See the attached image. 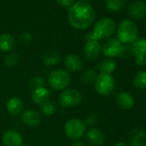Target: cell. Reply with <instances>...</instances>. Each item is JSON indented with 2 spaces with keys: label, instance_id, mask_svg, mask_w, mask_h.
Returning <instances> with one entry per match:
<instances>
[{
  "label": "cell",
  "instance_id": "52a82bcc",
  "mask_svg": "<svg viewBox=\"0 0 146 146\" xmlns=\"http://www.w3.org/2000/svg\"><path fill=\"white\" fill-rule=\"evenodd\" d=\"M82 99L81 93L75 89H67L64 90L59 96L60 104L64 108L78 106L82 102Z\"/></svg>",
  "mask_w": 146,
  "mask_h": 146
},
{
  "label": "cell",
  "instance_id": "d6a6232c",
  "mask_svg": "<svg viewBox=\"0 0 146 146\" xmlns=\"http://www.w3.org/2000/svg\"><path fill=\"white\" fill-rule=\"evenodd\" d=\"M72 146H84V143H82V142L77 141V142H75L74 143L72 144Z\"/></svg>",
  "mask_w": 146,
  "mask_h": 146
},
{
  "label": "cell",
  "instance_id": "1f68e13d",
  "mask_svg": "<svg viewBox=\"0 0 146 146\" xmlns=\"http://www.w3.org/2000/svg\"><path fill=\"white\" fill-rule=\"evenodd\" d=\"M97 121H98L97 116H96V114H90V115L86 119L84 124H85V125H91V126H93V125H96V124L97 123Z\"/></svg>",
  "mask_w": 146,
  "mask_h": 146
},
{
  "label": "cell",
  "instance_id": "ffe728a7",
  "mask_svg": "<svg viewBox=\"0 0 146 146\" xmlns=\"http://www.w3.org/2000/svg\"><path fill=\"white\" fill-rule=\"evenodd\" d=\"M16 47V40L10 34H2L0 35V50L3 52H11Z\"/></svg>",
  "mask_w": 146,
  "mask_h": 146
},
{
  "label": "cell",
  "instance_id": "7c38bea8",
  "mask_svg": "<svg viewBox=\"0 0 146 146\" xmlns=\"http://www.w3.org/2000/svg\"><path fill=\"white\" fill-rule=\"evenodd\" d=\"M64 66L71 72H78L83 69V61L81 58L75 53L67 54L64 58Z\"/></svg>",
  "mask_w": 146,
  "mask_h": 146
},
{
  "label": "cell",
  "instance_id": "ac0fdd59",
  "mask_svg": "<svg viewBox=\"0 0 146 146\" xmlns=\"http://www.w3.org/2000/svg\"><path fill=\"white\" fill-rule=\"evenodd\" d=\"M50 96H51L50 91L46 88L41 87L35 90H33L32 101L37 105H41L44 102H46V101H48Z\"/></svg>",
  "mask_w": 146,
  "mask_h": 146
},
{
  "label": "cell",
  "instance_id": "5bb4252c",
  "mask_svg": "<svg viewBox=\"0 0 146 146\" xmlns=\"http://www.w3.org/2000/svg\"><path fill=\"white\" fill-rule=\"evenodd\" d=\"M115 102L119 108L123 110L131 109L134 106V99L132 96L127 92H119L115 96Z\"/></svg>",
  "mask_w": 146,
  "mask_h": 146
},
{
  "label": "cell",
  "instance_id": "2e32d148",
  "mask_svg": "<svg viewBox=\"0 0 146 146\" xmlns=\"http://www.w3.org/2000/svg\"><path fill=\"white\" fill-rule=\"evenodd\" d=\"M131 49L133 56L136 58H146V39L137 38L132 44Z\"/></svg>",
  "mask_w": 146,
  "mask_h": 146
},
{
  "label": "cell",
  "instance_id": "9a60e30c",
  "mask_svg": "<svg viewBox=\"0 0 146 146\" xmlns=\"http://www.w3.org/2000/svg\"><path fill=\"white\" fill-rule=\"evenodd\" d=\"M22 120L25 125L31 126V127H35L40 124L41 118L38 112L35 111L33 109H29V110H26L23 113Z\"/></svg>",
  "mask_w": 146,
  "mask_h": 146
},
{
  "label": "cell",
  "instance_id": "6da1fadb",
  "mask_svg": "<svg viewBox=\"0 0 146 146\" xmlns=\"http://www.w3.org/2000/svg\"><path fill=\"white\" fill-rule=\"evenodd\" d=\"M67 17L71 27L82 30L89 28L94 23L96 11L89 3L78 1L69 9Z\"/></svg>",
  "mask_w": 146,
  "mask_h": 146
},
{
  "label": "cell",
  "instance_id": "5b68a950",
  "mask_svg": "<svg viewBox=\"0 0 146 146\" xmlns=\"http://www.w3.org/2000/svg\"><path fill=\"white\" fill-rule=\"evenodd\" d=\"M95 90L102 96H108L115 89V81L112 75L100 73L94 83Z\"/></svg>",
  "mask_w": 146,
  "mask_h": 146
},
{
  "label": "cell",
  "instance_id": "4316f807",
  "mask_svg": "<svg viewBox=\"0 0 146 146\" xmlns=\"http://www.w3.org/2000/svg\"><path fill=\"white\" fill-rule=\"evenodd\" d=\"M105 5L107 9L112 12H119L123 9V5L118 1V0H106Z\"/></svg>",
  "mask_w": 146,
  "mask_h": 146
},
{
  "label": "cell",
  "instance_id": "4fadbf2b",
  "mask_svg": "<svg viewBox=\"0 0 146 146\" xmlns=\"http://www.w3.org/2000/svg\"><path fill=\"white\" fill-rule=\"evenodd\" d=\"M2 140L5 146H22L23 143V136L15 130L7 131L4 134Z\"/></svg>",
  "mask_w": 146,
  "mask_h": 146
},
{
  "label": "cell",
  "instance_id": "8d00e7d4",
  "mask_svg": "<svg viewBox=\"0 0 146 146\" xmlns=\"http://www.w3.org/2000/svg\"><path fill=\"white\" fill-rule=\"evenodd\" d=\"M145 27H146V18H145Z\"/></svg>",
  "mask_w": 146,
  "mask_h": 146
},
{
  "label": "cell",
  "instance_id": "603a6c76",
  "mask_svg": "<svg viewBox=\"0 0 146 146\" xmlns=\"http://www.w3.org/2000/svg\"><path fill=\"white\" fill-rule=\"evenodd\" d=\"M132 84L137 90H146V70L138 71L133 77Z\"/></svg>",
  "mask_w": 146,
  "mask_h": 146
},
{
  "label": "cell",
  "instance_id": "e0dca14e",
  "mask_svg": "<svg viewBox=\"0 0 146 146\" xmlns=\"http://www.w3.org/2000/svg\"><path fill=\"white\" fill-rule=\"evenodd\" d=\"M87 137L90 143L95 146L102 145L105 141V135L103 131L98 128H92L87 133Z\"/></svg>",
  "mask_w": 146,
  "mask_h": 146
},
{
  "label": "cell",
  "instance_id": "30bf717a",
  "mask_svg": "<svg viewBox=\"0 0 146 146\" xmlns=\"http://www.w3.org/2000/svg\"><path fill=\"white\" fill-rule=\"evenodd\" d=\"M84 52L88 60L94 61L99 58L102 52V46L97 40H89L84 46Z\"/></svg>",
  "mask_w": 146,
  "mask_h": 146
},
{
  "label": "cell",
  "instance_id": "74e56055",
  "mask_svg": "<svg viewBox=\"0 0 146 146\" xmlns=\"http://www.w3.org/2000/svg\"><path fill=\"white\" fill-rule=\"evenodd\" d=\"M144 1H145V2H146V0H144Z\"/></svg>",
  "mask_w": 146,
  "mask_h": 146
},
{
  "label": "cell",
  "instance_id": "f546056e",
  "mask_svg": "<svg viewBox=\"0 0 146 146\" xmlns=\"http://www.w3.org/2000/svg\"><path fill=\"white\" fill-rule=\"evenodd\" d=\"M20 40H21V41L23 44H26L27 45V44H29L32 41L33 36H32V35L29 32H25V33H23V34L21 35Z\"/></svg>",
  "mask_w": 146,
  "mask_h": 146
},
{
  "label": "cell",
  "instance_id": "8992f818",
  "mask_svg": "<svg viewBox=\"0 0 146 146\" xmlns=\"http://www.w3.org/2000/svg\"><path fill=\"white\" fill-rule=\"evenodd\" d=\"M86 125L78 119H70L64 125V132L67 137L72 140H77L85 133Z\"/></svg>",
  "mask_w": 146,
  "mask_h": 146
},
{
  "label": "cell",
  "instance_id": "44dd1931",
  "mask_svg": "<svg viewBox=\"0 0 146 146\" xmlns=\"http://www.w3.org/2000/svg\"><path fill=\"white\" fill-rule=\"evenodd\" d=\"M116 62L113 58H107L97 64V69L103 74H112L116 69Z\"/></svg>",
  "mask_w": 146,
  "mask_h": 146
},
{
  "label": "cell",
  "instance_id": "d590c367",
  "mask_svg": "<svg viewBox=\"0 0 146 146\" xmlns=\"http://www.w3.org/2000/svg\"><path fill=\"white\" fill-rule=\"evenodd\" d=\"M79 1H83V2H87L88 3V1H90V0H79Z\"/></svg>",
  "mask_w": 146,
  "mask_h": 146
},
{
  "label": "cell",
  "instance_id": "9c48e42d",
  "mask_svg": "<svg viewBox=\"0 0 146 146\" xmlns=\"http://www.w3.org/2000/svg\"><path fill=\"white\" fill-rule=\"evenodd\" d=\"M127 14L134 20H141L146 17V4L143 1H134L127 7Z\"/></svg>",
  "mask_w": 146,
  "mask_h": 146
},
{
  "label": "cell",
  "instance_id": "836d02e7",
  "mask_svg": "<svg viewBox=\"0 0 146 146\" xmlns=\"http://www.w3.org/2000/svg\"><path fill=\"white\" fill-rule=\"evenodd\" d=\"M115 146H126V143L125 142H123V141H120V142H118L115 144Z\"/></svg>",
  "mask_w": 146,
  "mask_h": 146
},
{
  "label": "cell",
  "instance_id": "277c9868",
  "mask_svg": "<svg viewBox=\"0 0 146 146\" xmlns=\"http://www.w3.org/2000/svg\"><path fill=\"white\" fill-rule=\"evenodd\" d=\"M70 83V76L69 73L62 69L52 70L48 76V84L50 87L55 90H64Z\"/></svg>",
  "mask_w": 146,
  "mask_h": 146
},
{
  "label": "cell",
  "instance_id": "83f0119b",
  "mask_svg": "<svg viewBox=\"0 0 146 146\" xmlns=\"http://www.w3.org/2000/svg\"><path fill=\"white\" fill-rule=\"evenodd\" d=\"M19 60H20V58H19V55L17 53H11V54H9L8 56L5 57L4 62H5V64L6 66L13 67L18 64Z\"/></svg>",
  "mask_w": 146,
  "mask_h": 146
},
{
  "label": "cell",
  "instance_id": "484cf974",
  "mask_svg": "<svg viewBox=\"0 0 146 146\" xmlns=\"http://www.w3.org/2000/svg\"><path fill=\"white\" fill-rule=\"evenodd\" d=\"M44 84H45V79L40 76H35L30 79L29 83V87L30 90H35L39 88L44 87Z\"/></svg>",
  "mask_w": 146,
  "mask_h": 146
},
{
  "label": "cell",
  "instance_id": "e575fe53",
  "mask_svg": "<svg viewBox=\"0 0 146 146\" xmlns=\"http://www.w3.org/2000/svg\"><path fill=\"white\" fill-rule=\"evenodd\" d=\"M118 1L123 5V6H125L127 3H128V1H129V0H118Z\"/></svg>",
  "mask_w": 146,
  "mask_h": 146
},
{
  "label": "cell",
  "instance_id": "f1b7e54d",
  "mask_svg": "<svg viewBox=\"0 0 146 146\" xmlns=\"http://www.w3.org/2000/svg\"><path fill=\"white\" fill-rule=\"evenodd\" d=\"M132 56H133V52H132L131 46L123 44L120 52L118 57H119L120 58H123V59H128V58H131Z\"/></svg>",
  "mask_w": 146,
  "mask_h": 146
},
{
  "label": "cell",
  "instance_id": "d6986e66",
  "mask_svg": "<svg viewBox=\"0 0 146 146\" xmlns=\"http://www.w3.org/2000/svg\"><path fill=\"white\" fill-rule=\"evenodd\" d=\"M7 111L12 115H18L23 109V103L18 97H11L6 103Z\"/></svg>",
  "mask_w": 146,
  "mask_h": 146
},
{
  "label": "cell",
  "instance_id": "8fae6325",
  "mask_svg": "<svg viewBox=\"0 0 146 146\" xmlns=\"http://www.w3.org/2000/svg\"><path fill=\"white\" fill-rule=\"evenodd\" d=\"M130 146H146V131L140 128L132 129L128 135Z\"/></svg>",
  "mask_w": 146,
  "mask_h": 146
},
{
  "label": "cell",
  "instance_id": "3957f363",
  "mask_svg": "<svg viewBox=\"0 0 146 146\" xmlns=\"http://www.w3.org/2000/svg\"><path fill=\"white\" fill-rule=\"evenodd\" d=\"M118 40L124 45L132 44L138 36L137 27L135 23L130 19L122 20L117 29Z\"/></svg>",
  "mask_w": 146,
  "mask_h": 146
},
{
  "label": "cell",
  "instance_id": "7402d4cb",
  "mask_svg": "<svg viewBox=\"0 0 146 146\" xmlns=\"http://www.w3.org/2000/svg\"><path fill=\"white\" fill-rule=\"evenodd\" d=\"M61 56L57 51H48L42 56V62L45 65L52 66L58 64L60 62Z\"/></svg>",
  "mask_w": 146,
  "mask_h": 146
},
{
  "label": "cell",
  "instance_id": "ba28073f",
  "mask_svg": "<svg viewBox=\"0 0 146 146\" xmlns=\"http://www.w3.org/2000/svg\"><path fill=\"white\" fill-rule=\"evenodd\" d=\"M122 45L123 44L118 39H109L102 46V52L108 58H113L119 56Z\"/></svg>",
  "mask_w": 146,
  "mask_h": 146
},
{
  "label": "cell",
  "instance_id": "d4e9b609",
  "mask_svg": "<svg viewBox=\"0 0 146 146\" xmlns=\"http://www.w3.org/2000/svg\"><path fill=\"white\" fill-rule=\"evenodd\" d=\"M56 110V105L52 101H46L40 105V111L46 115H52Z\"/></svg>",
  "mask_w": 146,
  "mask_h": 146
},
{
  "label": "cell",
  "instance_id": "cb8c5ba5",
  "mask_svg": "<svg viewBox=\"0 0 146 146\" xmlns=\"http://www.w3.org/2000/svg\"><path fill=\"white\" fill-rule=\"evenodd\" d=\"M96 78H97V73L96 72V70L92 69H89L82 73V75L80 77V81L84 84H91L95 83Z\"/></svg>",
  "mask_w": 146,
  "mask_h": 146
},
{
  "label": "cell",
  "instance_id": "7a4b0ae2",
  "mask_svg": "<svg viewBox=\"0 0 146 146\" xmlns=\"http://www.w3.org/2000/svg\"><path fill=\"white\" fill-rule=\"evenodd\" d=\"M116 29L115 22L109 18L104 17L100 19L94 26L93 31L86 35L87 41L89 40H102L111 37Z\"/></svg>",
  "mask_w": 146,
  "mask_h": 146
},
{
  "label": "cell",
  "instance_id": "4dcf8cb0",
  "mask_svg": "<svg viewBox=\"0 0 146 146\" xmlns=\"http://www.w3.org/2000/svg\"><path fill=\"white\" fill-rule=\"evenodd\" d=\"M57 3L64 8L70 9L75 3V0H56Z\"/></svg>",
  "mask_w": 146,
  "mask_h": 146
}]
</instances>
